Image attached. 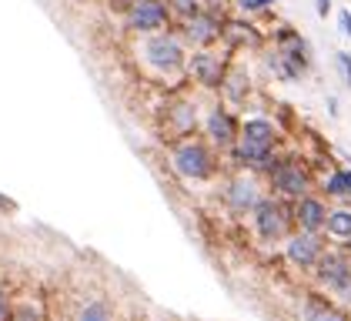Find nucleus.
<instances>
[{"label":"nucleus","instance_id":"b1692460","mask_svg":"<svg viewBox=\"0 0 351 321\" xmlns=\"http://www.w3.org/2000/svg\"><path fill=\"white\" fill-rule=\"evenodd\" d=\"M335 60H338V67H341V74H345V84L351 87V54L348 51H338V57H335Z\"/></svg>","mask_w":351,"mask_h":321},{"label":"nucleus","instance_id":"4468645a","mask_svg":"<svg viewBox=\"0 0 351 321\" xmlns=\"http://www.w3.org/2000/svg\"><path fill=\"white\" fill-rule=\"evenodd\" d=\"M295 224L301 231H324V221H328V208H324L322 198H311V194H304V198H298L295 204Z\"/></svg>","mask_w":351,"mask_h":321},{"label":"nucleus","instance_id":"2eb2a0df","mask_svg":"<svg viewBox=\"0 0 351 321\" xmlns=\"http://www.w3.org/2000/svg\"><path fill=\"white\" fill-rule=\"evenodd\" d=\"M167 128L174 137H191L194 128H197V107L188 104V101H181V104H174L167 110Z\"/></svg>","mask_w":351,"mask_h":321},{"label":"nucleus","instance_id":"6ab92c4d","mask_svg":"<svg viewBox=\"0 0 351 321\" xmlns=\"http://www.w3.org/2000/svg\"><path fill=\"white\" fill-rule=\"evenodd\" d=\"M74 321H114V315H110V305L90 301V305H84L81 311L74 315Z\"/></svg>","mask_w":351,"mask_h":321},{"label":"nucleus","instance_id":"7ed1b4c3","mask_svg":"<svg viewBox=\"0 0 351 321\" xmlns=\"http://www.w3.org/2000/svg\"><path fill=\"white\" fill-rule=\"evenodd\" d=\"M141 51H144L147 67H154L158 74H181V71L188 67L184 44H181V37H174V34H164V30L147 34Z\"/></svg>","mask_w":351,"mask_h":321},{"label":"nucleus","instance_id":"a878e982","mask_svg":"<svg viewBox=\"0 0 351 321\" xmlns=\"http://www.w3.org/2000/svg\"><path fill=\"white\" fill-rule=\"evenodd\" d=\"M338 24H341V34L351 37V10H341V14H338Z\"/></svg>","mask_w":351,"mask_h":321},{"label":"nucleus","instance_id":"20e7f679","mask_svg":"<svg viewBox=\"0 0 351 321\" xmlns=\"http://www.w3.org/2000/svg\"><path fill=\"white\" fill-rule=\"evenodd\" d=\"M251 217H254V231L265 241H285L295 214L288 211L281 201H274V198H261L258 208L251 211Z\"/></svg>","mask_w":351,"mask_h":321},{"label":"nucleus","instance_id":"5701e85b","mask_svg":"<svg viewBox=\"0 0 351 321\" xmlns=\"http://www.w3.org/2000/svg\"><path fill=\"white\" fill-rule=\"evenodd\" d=\"M274 0H238V7H241L244 14H258V10H268Z\"/></svg>","mask_w":351,"mask_h":321},{"label":"nucleus","instance_id":"393cba45","mask_svg":"<svg viewBox=\"0 0 351 321\" xmlns=\"http://www.w3.org/2000/svg\"><path fill=\"white\" fill-rule=\"evenodd\" d=\"M10 308H14L10 298H7V292L0 288V321H10Z\"/></svg>","mask_w":351,"mask_h":321},{"label":"nucleus","instance_id":"9b49d317","mask_svg":"<svg viewBox=\"0 0 351 321\" xmlns=\"http://www.w3.org/2000/svg\"><path fill=\"white\" fill-rule=\"evenodd\" d=\"M224 198H228V204H231L238 214H251L254 208H258V201H261L265 194H261V185H258L254 178L241 174V178H234V181L228 185Z\"/></svg>","mask_w":351,"mask_h":321},{"label":"nucleus","instance_id":"1a4fd4ad","mask_svg":"<svg viewBox=\"0 0 351 321\" xmlns=\"http://www.w3.org/2000/svg\"><path fill=\"white\" fill-rule=\"evenodd\" d=\"M285 254L295 268H315L318 258L324 254V241L318 238V231H301L298 228V235L285 241Z\"/></svg>","mask_w":351,"mask_h":321},{"label":"nucleus","instance_id":"0eeeda50","mask_svg":"<svg viewBox=\"0 0 351 321\" xmlns=\"http://www.w3.org/2000/svg\"><path fill=\"white\" fill-rule=\"evenodd\" d=\"M315 268H318V281H322L324 288H331L335 294H341V298L351 301V258L348 254L324 251Z\"/></svg>","mask_w":351,"mask_h":321},{"label":"nucleus","instance_id":"c756f323","mask_svg":"<svg viewBox=\"0 0 351 321\" xmlns=\"http://www.w3.org/2000/svg\"><path fill=\"white\" fill-rule=\"evenodd\" d=\"M348 248H351V238H348Z\"/></svg>","mask_w":351,"mask_h":321},{"label":"nucleus","instance_id":"f03ea898","mask_svg":"<svg viewBox=\"0 0 351 321\" xmlns=\"http://www.w3.org/2000/svg\"><path fill=\"white\" fill-rule=\"evenodd\" d=\"M171 167L184 178V181H208L215 174V154L204 141L194 137H181L171 147Z\"/></svg>","mask_w":351,"mask_h":321},{"label":"nucleus","instance_id":"a211bd4d","mask_svg":"<svg viewBox=\"0 0 351 321\" xmlns=\"http://www.w3.org/2000/svg\"><path fill=\"white\" fill-rule=\"evenodd\" d=\"M324 194L328 198H348L351 194V171H331L324 181Z\"/></svg>","mask_w":351,"mask_h":321},{"label":"nucleus","instance_id":"dca6fc26","mask_svg":"<svg viewBox=\"0 0 351 321\" xmlns=\"http://www.w3.org/2000/svg\"><path fill=\"white\" fill-rule=\"evenodd\" d=\"M324 231H328L331 238L348 241V238H351V211H348V208L328 211V221H324Z\"/></svg>","mask_w":351,"mask_h":321},{"label":"nucleus","instance_id":"c85d7f7f","mask_svg":"<svg viewBox=\"0 0 351 321\" xmlns=\"http://www.w3.org/2000/svg\"><path fill=\"white\" fill-rule=\"evenodd\" d=\"M204 3H208L211 10H217V7H224V0H204Z\"/></svg>","mask_w":351,"mask_h":321},{"label":"nucleus","instance_id":"bb28decb","mask_svg":"<svg viewBox=\"0 0 351 321\" xmlns=\"http://www.w3.org/2000/svg\"><path fill=\"white\" fill-rule=\"evenodd\" d=\"M328 10H331V0H318V17H328Z\"/></svg>","mask_w":351,"mask_h":321},{"label":"nucleus","instance_id":"ddd939ff","mask_svg":"<svg viewBox=\"0 0 351 321\" xmlns=\"http://www.w3.org/2000/svg\"><path fill=\"white\" fill-rule=\"evenodd\" d=\"M204 134H208V141H211L215 147H234L238 124H234V117H231L224 107H215V110L208 114V121H204Z\"/></svg>","mask_w":351,"mask_h":321},{"label":"nucleus","instance_id":"cd10ccee","mask_svg":"<svg viewBox=\"0 0 351 321\" xmlns=\"http://www.w3.org/2000/svg\"><path fill=\"white\" fill-rule=\"evenodd\" d=\"M110 3H117V7H121V10H128V7H131V3H134V0H110Z\"/></svg>","mask_w":351,"mask_h":321},{"label":"nucleus","instance_id":"f3484780","mask_svg":"<svg viewBox=\"0 0 351 321\" xmlns=\"http://www.w3.org/2000/svg\"><path fill=\"white\" fill-rule=\"evenodd\" d=\"M301 321H351V318L345 315V311L331 308V305L311 301V305H304V311H301Z\"/></svg>","mask_w":351,"mask_h":321},{"label":"nucleus","instance_id":"423d86ee","mask_svg":"<svg viewBox=\"0 0 351 321\" xmlns=\"http://www.w3.org/2000/svg\"><path fill=\"white\" fill-rule=\"evenodd\" d=\"M128 27L134 34H154V30H164L167 21H171V7L164 0H134L128 10Z\"/></svg>","mask_w":351,"mask_h":321},{"label":"nucleus","instance_id":"39448f33","mask_svg":"<svg viewBox=\"0 0 351 321\" xmlns=\"http://www.w3.org/2000/svg\"><path fill=\"white\" fill-rule=\"evenodd\" d=\"M268 178H271V187L278 191V194H285V198H304L308 191H311V174L298 164V160H274L268 167Z\"/></svg>","mask_w":351,"mask_h":321},{"label":"nucleus","instance_id":"6e6552de","mask_svg":"<svg viewBox=\"0 0 351 321\" xmlns=\"http://www.w3.org/2000/svg\"><path fill=\"white\" fill-rule=\"evenodd\" d=\"M184 37L194 47H211L217 37H224V21L217 17V10H197L184 21Z\"/></svg>","mask_w":351,"mask_h":321},{"label":"nucleus","instance_id":"7c9ffc66","mask_svg":"<svg viewBox=\"0 0 351 321\" xmlns=\"http://www.w3.org/2000/svg\"><path fill=\"white\" fill-rule=\"evenodd\" d=\"M348 198H351V194H348Z\"/></svg>","mask_w":351,"mask_h":321},{"label":"nucleus","instance_id":"aec40b11","mask_svg":"<svg viewBox=\"0 0 351 321\" xmlns=\"http://www.w3.org/2000/svg\"><path fill=\"white\" fill-rule=\"evenodd\" d=\"M221 87H224V94H228L231 101H244V87H247V80H244L241 71H228L224 80H221Z\"/></svg>","mask_w":351,"mask_h":321},{"label":"nucleus","instance_id":"9d476101","mask_svg":"<svg viewBox=\"0 0 351 321\" xmlns=\"http://www.w3.org/2000/svg\"><path fill=\"white\" fill-rule=\"evenodd\" d=\"M304 67H308L304 40L298 37L295 30H281L278 34V74L281 78H298Z\"/></svg>","mask_w":351,"mask_h":321},{"label":"nucleus","instance_id":"f257e3e1","mask_svg":"<svg viewBox=\"0 0 351 321\" xmlns=\"http://www.w3.org/2000/svg\"><path fill=\"white\" fill-rule=\"evenodd\" d=\"M274 141H278V131L268 117H251L244 121V128L238 131V141H234V160L241 167H258V171H268L271 167V154H274Z\"/></svg>","mask_w":351,"mask_h":321},{"label":"nucleus","instance_id":"f8f14e48","mask_svg":"<svg viewBox=\"0 0 351 321\" xmlns=\"http://www.w3.org/2000/svg\"><path fill=\"white\" fill-rule=\"evenodd\" d=\"M188 71H191V78L197 80L201 87H221V80H224V74H228L224 60L215 57V54H208V51L194 54V57L188 60Z\"/></svg>","mask_w":351,"mask_h":321},{"label":"nucleus","instance_id":"4be33fe9","mask_svg":"<svg viewBox=\"0 0 351 321\" xmlns=\"http://www.w3.org/2000/svg\"><path fill=\"white\" fill-rule=\"evenodd\" d=\"M167 7H171V14H178V17L188 21L191 14L201 10V0H167Z\"/></svg>","mask_w":351,"mask_h":321},{"label":"nucleus","instance_id":"412c9836","mask_svg":"<svg viewBox=\"0 0 351 321\" xmlns=\"http://www.w3.org/2000/svg\"><path fill=\"white\" fill-rule=\"evenodd\" d=\"M10 321H47V318H44V311H40L37 305L21 301V305H14V308H10Z\"/></svg>","mask_w":351,"mask_h":321}]
</instances>
